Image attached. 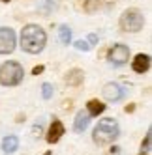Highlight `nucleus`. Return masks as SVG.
Returning <instances> with one entry per match:
<instances>
[{
	"mask_svg": "<svg viewBox=\"0 0 152 155\" xmlns=\"http://www.w3.org/2000/svg\"><path fill=\"white\" fill-rule=\"evenodd\" d=\"M45 43H47V36L43 32V28L38 25H26L21 32V47L30 54L41 52Z\"/></svg>",
	"mask_w": 152,
	"mask_h": 155,
	"instance_id": "obj_1",
	"label": "nucleus"
},
{
	"mask_svg": "<svg viewBox=\"0 0 152 155\" xmlns=\"http://www.w3.org/2000/svg\"><path fill=\"white\" fill-rule=\"evenodd\" d=\"M118 125L113 118H103L98 121V125L94 127V133H92V138L98 146H105V144H111L113 140L118 138Z\"/></svg>",
	"mask_w": 152,
	"mask_h": 155,
	"instance_id": "obj_2",
	"label": "nucleus"
},
{
	"mask_svg": "<svg viewBox=\"0 0 152 155\" xmlns=\"http://www.w3.org/2000/svg\"><path fill=\"white\" fill-rule=\"evenodd\" d=\"M25 77L23 68L19 65V62H4L0 65V84L2 86H17Z\"/></svg>",
	"mask_w": 152,
	"mask_h": 155,
	"instance_id": "obj_3",
	"label": "nucleus"
},
{
	"mask_svg": "<svg viewBox=\"0 0 152 155\" xmlns=\"http://www.w3.org/2000/svg\"><path fill=\"white\" fill-rule=\"evenodd\" d=\"M145 25V17L139 9L132 8V9H126L120 17V28L124 32H139Z\"/></svg>",
	"mask_w": 152,
	"mask_h": 155,
	"instance_id": "obj_4",
	"label": "nucleus"
},
{
	"mask_svg": "<svg viewBox=\"0 0 152 155\" xmlns=\"http://www.w3.org/2000/svg\"><path fill=\"white\" fill-rule=\"evenodd\" d=\"M128 58H130V49L122 43L113 45V49H109V54H107V60L113 65H124L128 64Z\"/></svg>",
	"mask_w": 152,
	"mask_h": 155,
	"instance_id": "obj_5",
	"label": "nucleus"
},
{
	"mask_svg": "<svg viewBox=\"0 0 152 155\" xmlns=\"http://www.w3.org/2000/svg\"><path fill=\"white\" fill-rule=\"evenodd\" d=\"M15 49V32L12 28H0V54H9Z\"/></svg>",
	"mask_w": 152,
	"mask_h": 155,
	"instance_id": "obj_6",
	"label": "nucleus"
},
{
	"mask_svg": "<svg viewBox=\"0 0 152 155\" xmlns=\"http://www.w3.org/2000/svg\"><path fill=\"white\" fill-rule=\"evenodd\" d=\"M102 94H103V97L107 99V101H111V103L120 101V97H122V90H120V86H118V84H115V82L105 84Z\"/></svg>",
	"mask_w": 152,
	"mask_h": 155,
	"instance_id": "obj_7",
	"label": "nucleus"
},
{
	"mask_svg": "<svg viewBox=\"0 0 152 155\" xmlns=\"http://www.w3.org/2000/svg\"><path fill=\"white\" fill-rule=\"evenodd\" d=\"M64 135V125L60 120H53V124L47 131V142L49 144H57L60 140V137Z\"/></svg>",
	"mask_w": 152,
	"mask_h": 155,
	"instance_id": "obj_8",
	"label": "nucleus"
},
{
	"mask_svg": "<svg viewBox=\"0 0 152 155\" xmlns=\"http://www.w3.org/2000/svg\"><path fill=\"white\" fill-rule=\"evenodd\" d=\"M132 68H133L135 73H147L150 69V56L148 54H137V56L133 58Z\"/></svg>",
	"mask_w": 152,
	"mask_h": 155,
	"instance_id": "obj_9",
	"label": "nucleus"
},
{
	"mask_svg": "<svg viewBox=\"0 0 152 155\" xmlns=\"http://www.w3.org/2000/svg\"><path fill=\"white\" fill-rule=\"evenodd\" d=\"M88 121H90V114L85 112V110H81V112L75 116V124H73L75 133H83L86 127H88Z\"/></svg>",
	"mask_w": 152,
	"mask_h": 155,
	"instance_id": "obj_10",
	"label": "nucleus"
},
{
	"mask_svg": "<svg viewBox=\"0 0 152 155\" xmlns=\"http://www.w3.org/2000/svg\"><path fill=\"white\" fill-rule=\"evenodd\" d=\"M83 79H85L83 71L77 69V68H73V69H70L68 75H66V84H68V86H79V84L83 82Z\"/></svg>",
	"mask_w": 152,
	"mask_h": 155,
	"instance_id": "obj_11",
	"label": "nucleus"
},
{
	"mask_svg": "<svg viewBox=\"0 0 152 155\" xmlns=\"http://www.w3.org/2000/svg\"><path fill=\"white\" fill-rule=\"evenodd\" d=\"M86 110H88L90 116H100L105 110V105L102 101H98V99H90V101L86 103Z\"/></svg>",
	"mask_w": 152,
	"mask_h": 155,
	"instance_id": "obj_12",
	"label": "nucleus"
},
{
	"mask_svg": "<svg viewBox=\"0 0 152 155\" xmlns=\"http://www.w3.org/2000/svg\"><path fill=\"white\" fill-rule=\"evenodd\" d=\"M17 148H19V138H17V137L9 135V137H6V138L2 140V150H4L6 153H13Z\"/></svg>",
	"mask_w": 152,
	"mask_h": 155,
	"instance_id": "obj_13",
	"label": "nucleus"
},
{
	"mask_svg": "<svg viewBox=\"0 0 152 155\" xmlns=\"http://www.w3.org/2000/svg\"><path fill=\"white\" fill-rule=\"evenodd\" d=\"M102 8V2L100 0H86V2L83 4V9L86 13H94V12H98V9Z\"/></svg>",
	"mask_w": 152,
	"mask_h": 155,
	"instance_id": "obj_14",
	"label": "nucleus"
},
{
	"mask_svg": "<svg viewBox=\"0 0 152 155\" xmlns=\"http://www.w3.org/2000/svg\"><path fill=\"white\" fill-rule=\"evenodd\" d=\"M58 34H60V41L64 43V45H68V43L71 41V30H70L68 26H60Z\"/></svg>",
	"mask_w": 152,
	"mask_h": 155,
	"instance_id": "obj_15",
	"label": "nucleus"
},
{
	"mask_svg": "<svg viewBox=\"0 0 152 155\" xmlns=\"http://www.w3.org/2000/svg\"><path fill=\"white\" fill-rule=\"evenodd\" d=\"M41 92H43V99H51V95H53V86L45 82V84L41 86Z\"/></svg>",
	"mask_w": 152,
	"mask_h": 155,
	"instance_id": "obj_16",
	"label": "nucleus"
},
{
	"mask_svg": "<svg viewBox=\"0 0 152 155\" xmlns=\"http://www.w3.org/2000/svg\"><path fill=\"white\" fill-rule=\"evenodd\" d=\"M75 49H77V51H88V43H86V41H75Z\"/></svg>",
	"mask_w": 152,
	"mask_h": 155,
	"instance_id": "obj_17",
	"label": "nucleus"
},
{
	"mask_svg": "<svg viewBox=\"0 0 152 155\" xmlns=\"http://www.w3.org/2000/svg\"><path fill=\"white\" fill-rule=\"evenodd\" d=\"M86 43H88V45H98V36H96V34H90Z\"/></svg>",
	"mask_w": 152,
	"mask_h": 155,
	"instance_id": "obj_18",
	"label": "nucleus"
},
{
	"mask_svg": "<svg viewBox=\"0 0 152 155\" xmlns=\"http://www.w3.org/2000/svg\"><path fill=\"white\" fill-rule=\"evenodd\" d=\"M143 148H145V150H148V148H150V131L147 133V137H145V142H143Z\"/></svg>",
	"mask_w": 152,
	"mask_h": 155,
	"instance_id": "obj_19",
	"label": "nucleus"
},
{
	"mask_svg": "<svg viewBox=\"0 0 152 155\" xmlns=\"http://www.w3.org/2000/svg\"><path fill=\"white\" fill-rule=\"evenodd\" d=\"M43 69H45L43 65H36V68L32 69V75H41V73H43Z\"/></svg>",
	"mask_w": 152,
	"mask_h": 155,
	"instance_id": "obj_20",
	"label": "nucleus"
},
{
	"mask_svg": "<svg viewBox=\"0 0 152 155\" xmlns=\"http://www.w3.org/2000/svg\"><path fill=\"white\" fill-rule=\"evenodd\" d=\"M133 108H135L133 103H132V105H128V107H126V112H133Z\"/></svg>",
	"mask_w": 152,
	"mask_h": 155,
	"instance_id": "obj_21",
	"label": "nucleus"
},
{
	"mask_svg": "<svg viewBox=\"0 0 152 155\" xmlns=\"http://www.w3.org/2000/svg\"><path fill=\"white\" fill-rule=\"evenodd\" d=\"M139 155H148V153H147V151H141V153H139Z\"/></svg>",
	"mask_w": 152,
	"mask_h": 155,
	"instance_id": "obj_22",
	"label": "nucleus"
},
{
	"mask_svg": "<svg viewBox=\"0 0 152 155\" xmlns=\"http://www.w3.org/2000/svg\"><path fill=\"white\" fill-rule=\"evenodd\" d=\"M43 155H53V153H51V151H45V153H43Z\"/></svg>",
	"mask_w": 152,
	"mask_h": 155,
	"instance_id": "obj_23",
	"label": "nucleus"
},
{
	"mask_svg": "<svg viewBox=\"0 0 152 155\" xmlns=\"http://www.w3.org/2000/svg\"><path fill=\"white\" fill-rule=\"evenodd\" d=\"M2 2H9V0H2Z\"/></svg>",
	"mask_w": 152,
	"mask_h": 155,
	"instance_id": "obj_24",
	"label": "nucleus"
}]
</instances>
